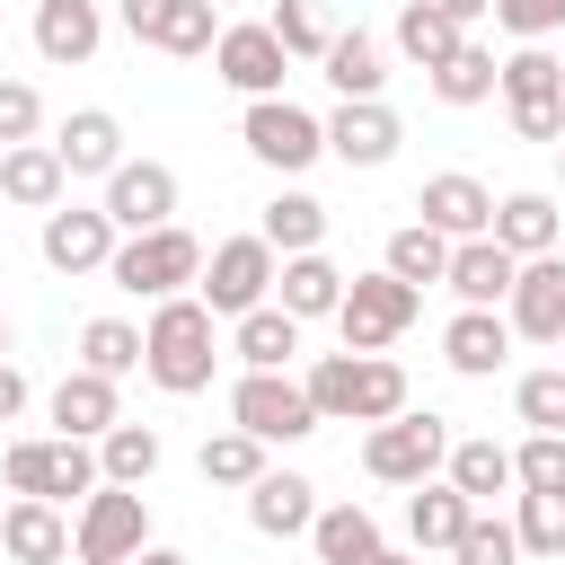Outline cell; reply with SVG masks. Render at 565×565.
Wrapping results in <instances>:
<instances>
[{
  "mask_svg": "<svg viewBox=\"0 0 565 565\" xmlns=\"http://www.w3.org/2000/svg\"><path fill=\"white\" fill-rule=\"evenodd\" d=\"M441 362H450L459 380H494V371L512 362V318H503V309H459V318L441 327Z\"/></svg>",
  "mask_w": 565,
  "mask_h": 565,
  "instance_id": "obj_21",
  "label": "cell"
},
{
  "mask_svg": "<svg viewBox=\"0 0 565 565\" xmlns=\"http://www.w3.org/2000/svg\"><path fill=\"white\" fill-rule=\"evenodd\" d=\"M18 415H26V371L0 362V424H18Z\"/></svg>",
  "mask_w": 565,
  "mask_h": 565,
  "instance_id": "obj_47",
  "label": "cell"
},
{
  "mask_svg": "<svg viewBox=\"0 0 565 565\" xmlns=\"http://www.w3.org/2000/svg\"><path fill=\"white\" fill-rule=\"evenodd\" d=\"M247 530H256V539H309V530H318V486H309L300 468H265V477L247 486Z\"/></svg>",
  "mask_w": 565,
  "mask_h": 565,
  "instance_id": "obj_17",
  "label": "cell"
},
{
  "mask_svg": "<svg viewBox=\"0 0 565 565\" xmlns=\"http://www.w3.org/2000/svg\"><path fill=\"white\" fill-rule=\"evenodd\" d=\"M212 9H221V0H212Z\"/></svg>",
  "mask_w": 565,
  "mask_h": 565,
  "instance_id": "obj_53",
  "label": "cell"
},
{
  "mask_svg": "<svg viewBox=\"0 0 565 565\" xmlns=\"http://www.w3.org/2000/svg\"><path fill=\"white\" fill-rule=\"evenodd\" d=\"M362 468L380 477V486H433L441 468H450V424L424 406H406V415H388V424H371L362 433Z\"/></svg>",
  "mask_w": 565,
  "mask_h": 565,
  "instance_id": "obj_5",
  "label": "cell"
},
{
  "mask_svg": "<svg viewBox=\"0 0 565 565\" xmlns=\"http://www.w3.org/2000/svg\"><path fill=\"white\" fill-rule=\"evenodd\" d=\"M230 424H238V433H256L265 450L309 441V433H318L309 380H291V371H238V388H230Z\"/></svg>",
  "mask_w": 565,
  "mask_h": 565,
  "instance_id": "obj_9",
  "label": "cell"
},
{
  "mask_svg": "<svg viewBox=\"0 0 565 565\" xmlns=\"http://www.w3.org/2000/svg\"><path fill=\"white\" fill-rule=\"evenodd\" d=\"M512 415H521L530 433H565V362L521 371V380H512Z\"/></svg>",
  "mask_w": 565,
  "mask_h": 565,
  "instance_id": "obj_42",
  "label": "cell"
},
{
  "mask_svg": "<svg viewBox=\"0 0 565 565\" xmlns=\"http://www.w3.org/2000/svg\"><path fill=\"white\" fill-rule=\"evenodd\" d=\"M415 318H424V291H415V282H397V274L380 265V274H353V282H344L335 335H344V353H388Z\"/></svg>",
  "mask_w": 565,
  "mask_h": 565,
  "instance_id": "obj_7",
  "label": "cell"
},
{
  "mask_svg": "<svg viewBox=\"0 0 565 565\" xmlns=\"http://www.w3.org/2000/svg\"><path fill=\"white\" fill-rule=\"evenodd\" d=\"M441 282L459 291V309H503V300H512V282H521V256H503L494 238H459Z\"/></svg>",
  "mask_w": 565,
  "mask_h": 565,
  "instance_id": "obj_23",
  "label": "cell"
},
{
  "mask_svg": "<svg viewBox=\"0 0 565 565\" xmlns=\"http://www.w3.org/2000/svg\"><path fill=\"white\" fill-rule=\"evenodd\" d=\"M512 530H521V556L565 565V494H512Z\"/></svg>",
  "mask_w": 565,
  "mask_h": 565,
  "instance_id": "obj_41",
  "label": "cell"
},
{
  "mask_svg": "<svg viewBox=\"0 0 565 565\" xmlns=\"http://www.w3.org/2000/svg\"><path fill=\"white\" fill-rule=\"evenodd\" d=\"M450 565H521V530H512L503 512H477L468 539L450 547Z\"/></svg>",
  "mask_w": 565,
  "mask_h": 565,
  "instance_id": "obj_44",
  "label": "cell"
},
{
  "mask_svg": "<svg viewBox=\"0 0 565 565\" xmlns=\"http://www.w3.org/2000/svg\"><path fill=\"white\" fill-rule=\"evenodd\" d=\"M512 477H521V494H565V433H530L512 450Z\"/></svg>",
  "mask_w": 565,
  "mask_h": 565,
  "instance_id": "obj_43",
  "label": "cell"
},
{
  "mask_svg": "<svg viewBox=\"0 0 565 565\" xmlns=\"http://www.w3.org/2000/svg\"><path fill=\"white\" fill-rule=\"evenodd\" d=\"M459 44H468V26H450L433 0H406V9H397V53H406L415 71H441Z\"/></svg>",
  "mask_w": 565,
  "mask_h": 565,
  "instance_id": "obj_34",
  "label": "cell"
},
{
  "mask_svg": "<svg viewBox=\"0 0 565 565\" xmlns=\"http://www.w3.org/2000/svg\"><path fill=\"white\" fill-rule=\"evenodd\" d=\"M556 168H565V141H556Z\"/></svg>",
  "mask_w": 565,
  "mask_h": 565,
  "instance_id": "obj_52",
  "label": "cell"
},
{
  "mask_svg": "<svg viewBox=\"0 0 565 565\" xmlns=\"http://www.w3.org/2000/svg\"><path fill=\"white\" fill-rule=\"evenodd\" d=\"M477 512L494 503V494H521V477H512V450L494 441V433H468V441H450V468H441Z\"/></svg>",
  "mask_w": 565,
  "mask_h": 565,
  "instance_id": "obj_29",
  "label": "cell"
},
{
  "mask_svg": "<svg viewBox=\"0 0 565 565\" xmlns=\"http://www.w3.org/2000/svg\"><path fill=\"white\" fill-rule=\"evenodd\" d=\"M274 44L291 53V62H327V44H335V26H327V9L318 0H274Z\"/></svg>",
  "mask_w": 565,
  "mask_h": 565,
  "instance_id": "obj_40",
  "label": "cell"
},
{
  "mask_svg": "<svg viewBox=\"0 0 565 565\" xmlns=\"http://www.w3.org/2000/svg\"><path fill=\"white\" fill-rule=\"evenodd\" d=\"M433 97H441V106H486V97H503V62H494V44H459V53L433 71Z\"/></svg>",
  "mask_w": 565,
  "mask_h": 565,
  "instance_id": "obj_35",
  "label": "cell"
},
{
  "mask_svg": "<svg viewBox=\"0 0 565 565\" xmlns=\"http://www.w3.org/2000/svg\"><path fill=\"white\" fill-rule=\"evenodd\" d=\"M344 282H353V274H335L327 256H282V274H274V309H291L300 327H309V318H335V309H344Z\"/></svg>",
  "mask_w": 565,
  "mask_h": 565,
  "instance_id": "obj_28",
  "label": "cell"
},
{
  "mask_svg": "<svg viewBox=\"0 0 565 565\" xmlns=\"http://www.w3.org/2000/svg\"><path fill=\"white\" fill-rule=\"evenodd\" d=\"M468 521H477V503H468L450 477L406 494V539H415V556H450V547L468 539Z\"/></svg>",
  "mask_w": 565,
  "mask_h": 565,
  "instance_id": "obj_26",
  "label": "cell"
},
{
  "mask_svg": "<svg viewBox=\"0 0 565 565\" xmlns=\"http://www.w3.org/2000/svg\"><path fill=\"white\" fill-rule=\"evenodd\" d=\"M0 556H18V565H71V521H62V503L18 494V503L0 512Z\"/></svg>",
  "mask_w": 565,
  "mask_h": 565,
  "instance_id": "obj_24",
  "label": "cell"
},
{
  "mask_svg": "<svg viewBox=\"0 0 565 565\" xmlns=\"http://www.w3.org/2000/svg\"><path fill=\"white\" fill-rule=\"evenodd\" d=\"M194 468H203V486H238V494H247L274 459H265V441H256V433H238V424H230V433H212V441H203V459H194Z\"/></svg>",
  "mask_w": 565,
  "mask_h": 565,
  "instance_id": "obj_38",
  "label": "cell"
},
{
  "mask_svg": "<svg viewBox=\"0 0 565 565\" xmlns=\"http://www.w3.org/2000/svg\"><path fill=\"white\" fill-rule=\"evenodd\" d=\"M44 406H53V433H62V441H106V433L124 424V397H115V380H97V371H62Z\"/></svg>",
  "mask_w": 565,
  "mask_h": 565,
  "instance_id": "obj_19",
  "label": "cell"
},
{
  "mask_svg": "<svg viewBox=\"0 0 565 565\" xmlns=\"http://www.w3.org/2000/svg\"><path fill=\"white\" fill-rule=\"evenodd\" d=\"M282 71H291V53L274 44L265 18H256V26H221V44H212V79H221V88H238V97L256 106V97H282Z\"/></svg>",
  "mask_w": 565,
  "mask_h": 565,
  "instance_id": "obj_12",
  "label": "cell"
},
{
  "mask_svg": "<svg viewBox=\"0 0 565 565\" xmlns=\"http://www.w3.org/2000/svg\"><path fill=\"white\" fill-rule=\"evenodd\" d=\"M371 565H424V556H397V547H380V556H371Z\"/></svg>",
  "mask_w": 565,
  "mask_h": 565,
  "instance_id": "obj_50",
  "label": "cell"
},
{
  "mask_svg": "<svg viewBox=\"0 0 565 565\" xmlns=\"http://www.w3.org/2000/svg\"><path fill=\"white\" fill-rule=\"evenodd\" d=\"M274 274H282V256L256 238V230H238V238H221L212 256H203V282H194V300L212 309V318H247V309H265L274 300Z\"/></svg>",
  "mask_w": 565,
  "mask_h": 565,
  "instance_id": "obj_6",
  "label": "cell"
},
{
  "mask_svg": "<svg viewBox=\"0 0 565 565\" xmlns=\"http://www.w3.org/2000/svg\"><path fill=\"white\" fill-rule=\"evenodd\" d=\"M327 88H335V106H353V97H380L388 88V53H380V35H362V26H335V44H327Z\"/></svg>",
  "mask_w": 565,
  "mask_h": 565,
  "instance_id": "obj_27",
  "label": "cell"
},
{
  "mask_svg": "<svg viewBox=\"0 0 565 565\" xmlns=\"http://www.w3.org/2000/svg\"><path fill=\"white\" fill-rule=\"evenodd\" d=\"M238 141H247L256 168L300 177V168L327 159V115H309V106H291V97H256V106L238 115Z\"/></svg>",
  "mask_w": 565,
  "mask_h": 565,
  "instance_id": "obj_8",
  "label": "cell"
},
{
  "mask_svg": "<svg viewBox=\"0 0 565 565\" xmlns=\"http://www.w3.org/2000/svg\"><path fill=\"white\" fill-rule=\"evenodd\" d=\"M97 468H106V486H150L159 477V433L150 424H115L97 441Z\"/></svg>",
  "mask_w": 565,
  "mask_h": 565,
  "instance_id": "obj_39",
  "label": "cell"
},
{
  "mask_svg": "<svg viewBox=\"0 0 565 565\" xmlns=\"http://www.w3.org/2000/svg\"><path fill=\"white\" fill-rule=\"evenodd\" d=\"M503 318H512V335H530V344H565V247L521 265V282H512V300H503Z\"/></svg>",
  "mask_w": 565,
  "mask_h": 565,
  "instance_id": "obj_16",
  "label": "cell"
},
{
  "mask_svg": "<svg viewBox=\"0 0 565 565\" xmlns=\"http://www.w3.org/2000/svg\"><path fill=\"white\" fill-rule=\"evenodd\" d=\"M132 565H194V556H185V547H159V539H150V547L132 556Z\"/></svg>",
  "mask_w": 565,
  "mask_h": 565,
  "instance_id": "obj_49",
  "label": "cell"
},
{
  "mask_svg": "<svg viewBox=\"0 0 565 565\" xmlns=\"http://www.w3.org/2000/svg\"><path fill=\"white\" fill-rule=\"evenodd\" d=\"M141 371L168 388V397H203L212 388V371H221V318L194 300V291H177V300H159L150 309V327H141Z\"/></svg>",
  "mask_w": 565,
  "mask_h": 565,
  "instance_id": "obj_1",
  "label": "cell"
},
{
  "mask_svg": "<svg viewBox=\"0 0 565 565\" xmlns=\"http://www.w3.org/2000/svg\"><path fill=\"white\" fill-rule=\"evenodd\" d=\"M309 406H318V424H388V415H406V371L388 353H318Z\"/></svg>",
  "mask_w": 565,
  "mask_h": 565,
  "instance_id": "obj_2",
  "label": "cell"
},
{
  "mask_svg": "<svg viewBox=\"0 0 565 565\" xmlns=\"http://www.w3.org/2000/svg\"><path fill=\"white\" fill-rule=\"evenodd\" d=\"M106 221H115L124 238L168 230V221H177V168H168V159H124V168L106 177Z\"/></svg>",
  "mask_w": 565,
  "mask_h": 565,
  "instance_id": "obj_13",
  "label": "cell"
},
{
  "mask_svg": "<svg viewBox=\"0 0 565 565\" xmlns=\"http://www.w3.org/2000/svg\"><path fill=\"white\" fill-rule=\"evenodd\" d=\"M97 44H106V9H97V0H35V53H44L53 71L88 62Z\"/></svg>",
  "mask_w": 565,
  "mask_h": 565,
  "instance_id": "obj_25",
  "label": "cell"
},
{
  "mask_svg": "<svg viewBox=\"0 0 565 565\" xmlns=\"http://www.w3.org/2000/svg\"><path fill=\"white\" fill-rule=\"evenodd\" d=\"M318 565H371L380 556V521L362 503H318V530H309Z\"/></svg>",
  "mask_w": 565,
  "mask_h": 565,
  "instance_id": "obj_33",
  "label": "cell"
},
{
  "mask_svg": "<svg viewBox=\"0 0 565 565\" xmlns=\"http://www.w3.org/2000/svg\"><path fill=\"white\" fill-rule=\"evenodd\" d=\"M415 221H424V230H441V238L459 247V238H486V230H494V194H486L468 168H441V177H424Z\"/></svg>",
  "mask_w": 565,
  "mask_h": 565,
  "instance_id": "obj_15",
  "label": "cell"
},
{
  "mask_svg": "<svg viewBox=\"0 0 565 565\" xmlns=\"http://www.w3.org/2000/svg\"><path fill=\"white\" fill-rule=\"evenodd\" d=\"M397 141H406V124H397L388 97H353V106L327 115V159H344V168H388Z\"/></svg>",
  "mask_w": 565,
  "mask_h": 565,
  "instance_id": "obj_14",
  "label": "cell"
},
{
  "mask_svg": "<svg viewBox=\"0 0 565 565\" xmlns=\"http://www.w3.org/2000/svg\"><path fill=\"white\" fill-rule=\"evenodd\" d=\"M0 477H9V494H35V503H88L97 486H106V468H97V441H9L0 450Z\"/></svg>",
  "mask_w": 565,
  "mask_h": 565,
  "instance_id": "obj_4",
  "label": "cell"
},
{
  "mask_svg": "<svg viewBox=\"0 0 565 565\" xmlns=\"http://www.w3.org/2000/svg\"><path fill=\"white\" fill-rule=\"evenodd\" d=\"M256 238H265L274 256H318V238H327V203H318V194H300V185H282V194L265 203Z\"/></svg>",
  "mask_w": 565,
  "mask_h": 565,
  "instance_id": "obj_30",
  "label": "cell"
},
{
  "mask_svg": "<svg viewBox=\"0 0 565 565\" xmlns=\"http://www.w3.org/2000/svg\"><path fill=\"white\" fill-rule=\"evenodd\" d=\"M35 132H44L35 79H0V150H18V141H35Z\"/></svg>",
  "mask_w": 565,
  "mask_h": 565,
  "instance_id": "obj_45",
  "label": "cell"
},
{
  "mask_svg": "<svg viewBox=\"0 0 565 565\" xmlns=\"http://www.w3.org/2000/svg\"><path fill=\"white\" fill-rule=\"evenodd\" d=\"M0 362H9V318H0Z\"/></svg>",
  "mask_w": 565,
  "mask_h": 565,
  "instance_id": "obj_51",
  "label": "cell"
},
{
  "mask_svg": "<svg viewBox=\"0 0 565 565\" xmlns=\"http://www.w3.org/2000/svg\"><path fill=\"white\" fill-rule=\"evenodd\" d=\"M450 26H477V18H494V0H433Z\"/></svg>",
  "mask_w": 565,
  "mask_h": 565,
  "instance_id": "obj_48",
  "label": "cell"
},
{
  "mask_svg": "<svg viewBox=\"0 0 565 565\" xmlns=\"http://www.w3.org/2000/svg\"><path fill=\"white\" fill-rule=\"evenodd\" d=\"M35 247H44V265H53V274H106V265H115V247H124V230L106 221V203H62V212H44Z\"/></svg>",
  "mask_w": 565,
  "mask_h": 565,
  "instance_id": "obj_11",
  "label": "cell"
},
{
  "mask_svg": "<svg viewBox=\"0 0 565 565\" xmlns=\"http://www.w3.org/2000/svg\"><path fill=\"white\" fill-rule=\"evenodd\" d=\"M230 353L247 362V371H291V353H300V318L291 309H247L238 327H230Z\"/></svg>",
  "mask_w": 565,
  "mask_h": 565,
  "instance_id": "obj_31",
  "label": "cell"
},
{
  "mask_svg": "<svg viewBox=\"0 0 565 565\" xmlns=\"http://www.w3.org/2000/svg\"><path fill=\"white\" fill-rule=\"evenodd\" d=\"M141 327L132 318H88L79 327V371H97V380H124V371H141Z\"/></svg>",
  "mask_w": 565,
  "mask_h": 565,
  "instance_id": "obj_36",
  "label": "cell"
},
{
  "mask_svg": "<svg viewBox=\"0 0 565 565\" xmlns=\"http://www.w3.org/2000/svg\"><path fill=\"white\" fill-rule=\"evenodd\" d=\"M53 150H62L71 177H97V185H106V177L124 168V124H115L106 106H71L62 132H53Z\"/></svg>",
  "mask_w": 565,
  "mask_h": 565,
  "instance_id": "obj_22",
  "label": "cell"
},
{
  "mask_svg": "<svg viewBox=\"0 0 565 565\" xmlns=\"http://www.w3.org/2000/svg\"><path fill=\"white\" fill-rule=\"evenodd\" d=\"M494 26L521 35V44H547L565 26V0H494Z\"/></svg>",
  "mask_w": 565,
  "mask_h": 565,
  "instance_id": "obj_46",
  "label": "cell"
},
{
  "mask_svg": "<svg viewBox=\"0 0 565 565\" xmlns=\"http://www.w3.org/2000/svg\"><path fill=\"white\" fill-rule=\"evenodd\" d=\"M203 256H212V247H203L194 230H177V221H168V230L124 238V247H115V265H106V282H115V291H132V300H177V291H194V282H203Z\"/></svg>",
  "mask_w": 565,
  "mask_h": 565,
  "instance_id": "obj_3",
  "label": "cell"
},
{
  "mask_svg": "<svg viewBox=\"0 0 565 565\" xmlns=\"http://www.w3.org/2000/svg\"><path fill=\"white\" fill-rule=\"evenodd\" d=\"M150 547V503L141 486H97L71 521V565H132Z\"/></svg>",
  "mask_w": 565,
  "mask_h": 565,
  "instance_id": "obj_10",
  "label": "cell"
},
{
  "mask_svg": "<svg viewBox=\"0 0 565 565\" xmlns=\"http://www.w3.org/2000/svg\"><path fill=\"white\" fill-rule=\"evenodd\" d=\"M556 230H565V212H556V194H547V185L494 194V230H486V238H494L503 256H521V265H530V256H556Z\"/></svg>",
  "mask_w": 565,
  "mask_h": 565,
  "instance_id": "obj_18",
  "label": "cell"
},
{
  "mask_svg": "<svg viewBox=\"0 0 565 565\" xmlns=\"http://www.w3.org/2000/svg\"><path fill=\"white\" fill-rule=\"evenodd\" d=\"M503 106H512V115H530V106H565V53H547V44L503 53Z\"/></svg>",
  "mask_w": 565,
  "mask_h": 565,
  "instance_id": "obj_32",
  "label": "cell"
},
{
  "mask_svg": "<svg viewBox=\"0 0 565 565\" xmlns=\"http://www.w3.org/2000/svg\"><path fill=\"white\" fill-rule=\"evenodd\" d=\"M380 265H388L397 282H415V291H424V282H441V274H450V238H441V230H424V221H406V230H388V256H380Z\"/></svg>",
  "mask_w": 565,
  "mask_h": 565,
  "instance_id": "obj_37",
  "label": "cell"
},
{
  "mask_svg": "<svg viewBox=\"0 0 565 565\" xmlns=\"http://www.w3.org/2000/svg\"><path fill=\"white\" fill-rule=\"evenodd\" d=\"M0 194H9L18 212H62V203H71V168H62V150H53V141H18V150H0Z\"/></svg>",
  "mask_w": 565,
  "mask_h": 565,
  "instance_id": "obj_20",
  "label": "cell"
}]
</instances>
